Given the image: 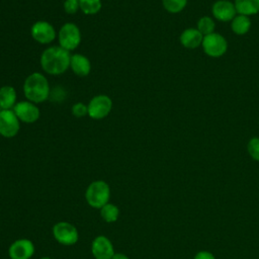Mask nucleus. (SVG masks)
<instances>
[{
	"instance_id": "nucleus-1",
	"label": "nucleus",
	"mask_w": 259,
	"mask_h": 259,
	"mask_svg": "<svg viewBox=\"0 0 259 259\" xmlns=\"http://www.w3.org/2000/svg\"><path fill=\"white\" fill-rule=\"evenodd\" d=\"M70 52L54 46L46 49L40 55L41 69L50 75H61L70 68Z\"/></svg>"
},
{
	"instance_id": "nucleus-2",
	"label": "nucleus",
	"mask_w": 259,
	"mask_h": 259,
	"mask_svg": "<svg viewBox=\"0 0 259 259\" xmlns=\"http://www.w3.org/2000/svg\"><path fill=\"white\" fill-rule=\"evenodd\" d=\"M23 93L28 101L35 104L48 100L51 95V88L48 79L39 72L31 73L24 80Z\"/></svg>"
},
{
	"instance_id": "nucleus-3",
	"label": "nucleus",
	"mask_w": 259,
	"mask_h": 259,
	"mask_svg": "<svg viewBox=\"0 0 259 259\" xmlns=\"http://www.w3.org/2000/svg\"><path fill=\"white\" fill-rule=\"evenodd\" d=\"M110 198V187L103 180H95L91 182L86 191L85 199L87 203L94 208H101Z\"/></svg>"
},
{
	"instance_id": "nucleus-4",
	"label": "nucleus",
	"mask_w": 259,
	"mask_h": 259,
	"mask_svg": "<svg viewBox=\"0 0 259 259\" xmlns=\"http://www.w3.org/2000/svg\"><path fill=\"white\" fill-rule=\"evenodd\" d=\"M59 46L68 52L77 49L81 42V31L79 27L72 22L62 25L58 33Z\"/></svg>"
},
{
	"instance_id": "nucleus-5",
	"label": "nucleus",
	"mask_w": 259,
	"mask_h": 259,
	"mask_svg": "<svg viewBox=\"0 0 259 259\" xmlns=\"http://www.w3.org/2000/svg\"><path fill=\"white\" fill-rule=\"evenodd\" d=\"M201 47L208 57L220 58L227 53L228 41L221 33L212 32L203 36Z\"/></svg>"
},
{
	"instance_id": "nucleus-6",
	"label": "nucleus",
	"mask_w": 259,
	"mask_h": 259,
	"mask_svg": "<svg viewBox=\"0 0 259 259\" xmlns=\"http://www.w3.org/2000/svg\"><path fill=\"white\" fill-rule=\"evenodd\" d=\"M88 116L92 119H103L105 118L112 109V100L105 94H99L90 99L87 104Z\"/></svg>"
},
{
	"instance_id": "nucleus-7",
	"label": "nucleus",
	"mask_w": 259,
	"mask_h": 259,
	"mask_svg": "<svg viewBox=\"0 0 259 259\" xmlns=\"http://www.w3.org/2000/svg\"><path fill=\"white\" fill-rule=\"evenodd\" d=\"M55 240L64 246H72L78 242L79 233L76 227L68 222H59L53 227Z\"/></svg>"
},
{
	"instance_id": "nucleus-8",
	"label": "nucleus",
	"mask_w": 259,
	"mask_h": 259,
	"mask_svg": "<svg viewBox=\"0 0 259 259\" xmlns=\"http://www.w3.org/2000/svg\"><path fill=\"white\" fill-rule=\"evenodd\" d=\"M20 130V120L12 109H0V136L10 139Z\"/></svg>"
},
{
	"instance_id": "nucleus-9",
	"label": "nucleus",
	"mask_w": 259,
	"mask_h": 259,
	"mask_svg": "<svg viewBox=\"0 0 259 259\" xmlns=\"http://www.w3.org/2000/svg\"><path fill=\"white\" fill-rule=\"evenodd\" d=\"M31 37L41 45L51 44L57 36L55 27L46 20H39L32 24L30 28Z\"/></svg>"
},
{
	"instance_id": "nucleus-10",
	"label": "nucleus",
	"mask_w": 259,
	"mask_h": 259,
	"mask_svg": "<svg viewBox=\"0 0 259 259\" xmlns=\"http://www.w3.org/2000/svg\"><path fill=\"white\" fill-rule=\"evenodd\" d=\"M12 110L14 111L18 119L25 123H33L40 116V111L37 105L28 100L17 102Z\"/></svg>"
},
{
	"instance_id": "nucleus-11",
	"label": "nucleus",
	"mask_w": 259,
	"mask_h": 259,
	"mask_svg": "<svg viewBox=\"0 0 259 259\" xmlns=\"http://www.w3.org/2000/svg\"><path fill=\"white\" fill-rule=\"evenodd\" d=\"M34 254V245L28 239L14 241L8 249L10 259H30Z\"/></svg>"
},
{
	"instance_id": "nucleus-12",
	"label": "nucleus",
	"mask_w": 259,
	"mask_h": 259,
	"mask_svg": "<svg viewBox=\"0 0 259 259\" xmlns=\"http://www.w3.org/2000/svg\"><path fill=\"white\" fill-rule=\"evenodd\" d=\"M91 252L95 259H111L115 253L111 241L103 235L97 236L92 241Z\"/></svg>"
},
{
	"instance_id": "nucleus-13",
	"label": "nucleus",
	"mask_w": 259,
	"mask_h": 259,
	"mask_svg": "<svg viewBox=\"0 0 259 259\" xmlns=\"http://www.w3.org/2000/svg\"><path fill=\"white\" fill-rule=\"evenodd\" d=\"M211 12L213 17L221 22L232 21L237 15L235 4L230 0H218L212 4Z\"/></svg>"
},
{
	"instance_id": "nucleus-14",
	"label": "nucleus",
	"mask_w": 259,
	"mask_h": 259,
	"mask_svg": "<svg viewBox=\"0 0 259 259\" xmlns=\"http://www.w3.org/2000/svg\"><path fill=\"white\" fill-rule=\"evenodd\" d=\"M70 69L75 75L79 77H86L91 72V62L82 54H74L71 55Z\"/></svg>"
},
{
	"instance_id": "nucleus-15",
	"label": "nucleus",
	"mask_w": 259,
	"mask_h": 259,
	"mask_svg": "<svg viewBox=\"0 0 259 259\" xmlns=\"http://www.w3.org/2000/svg\"><path fill=\"white\" fill-rule=\"evenodd\" d=\"M202 39H203V35L199 32L197 28H193V27H188L184 29L179 36L180 44L184 48L190 49V50L200 47L202 44Z\"/></svg>"
},
{
	"instance_id": "nucleus-16",
	"label": "nucleus",
	"mask_w": 259,
	"mask_h": 259,
	"mask_svg": "<svg viewBox=\"0 0 259 259\" xmlns=\"http://www.w3.org/2000/svg\"><path fill=\"white\" fill-rule=\"evenodd\" d=\"M17 103L16 90L10 85L0 88V109H13Z\"/></svg>"
},
{
	"instance_id": "nucleus-17",
	"label": "nucleus",
	"mask_w": 259,
	"mask_h": 259,
	"mask_svg": "<svg viewBox=\"0 0 259 259\" xmlns=\"http://www.w3.org/2000/svg\"><path fill=\"white\" fill-rule=\"evenodd\" d=\"M237 14L252 16L259 13V0H235Z\"/></svg>"
},
{
	"instance_id": "nucleus-18",
	"label": "nucleus",
	"mask_w": 259,
	"mask_h": 259,
	"mask_svg": "<svg viewBox=\"0 0 259 259\" xmlns=\"http://www.w3.org/2000/svg\"><path fill=\"white\" fill-rule=\"evenodd\" d=\"M232 31L237 35L246 34L251 28V20L249 16L237 14L231 21Z\"/></svg>"
},
{
	"instance_id": "nucleus-19",
	"label": "nucleus",
	"mask_w": 259,
	"mask_h": 259,
	"mask_svg": "<svg viewBox=\"0 0 259 259\" xmlns=\"http://www.w3.org/2000/svg\"><path fill=\"white\" fill-rule=\"evenodd\" d=\"M100 215L106 223H114L119 217L118 207L110 202H107L100 208Z\"/></svg>"
},
{
	"instance_id": "nucleus-20",
	"label": "nucleus",
	"mask_w": 259,
	"mask_h": 259,
	"mask_svg": "<svg viewBox=\"0 0 259 259\" xmlns=\"http://www.w3.org/2000/svg\"><path fill=\"white\" fill-rule=\"evenodd\" d=\"M80 10L86 15H93L97 14L101 7L102 2L101 0H79Z\"/></svg>"
},
{
	"instance_id": "nucleus-21",
	"label": "nucleus",
	"mask_w": 259,
	"mask_h": 259,
	"mask_svg": "<svg viewBox=\"0 0 259 259\" xmlns=\"http://www.w3.org/2000/svg\"><path fill=\"white\" fill-rule=\"evenodd\" d=\"M196 28L199 30V32L204 36L207 34H210L214 32L215 28V23L213 19L209 16H202L198 19L197 21V26Z\"/></svg>"
},
{
	"instance_id": "nucleus-22",
	"label": "nucleus",
	"mask_w": 259,
	"mask_h": 259,
	"mask_svg": "<svg viewBox=\"0 0 259 259\" xmlns=\"http://www.w3.org/2000/svg\"><path fill=\"white\" fill-rule=\"evenodd\" d=\"M164 9L172 14L181 12L187 5V0H162Z\"/></svg>"
},
{
	"instance_id": "nucleus-23",
	"label": "nucleus",
	"mask_w": 259,
	"mask_h": 259,
	"mask_svg": "<svg viewBox=\"0 0 259 259\" xmlns=\"http://www.w3.org/2000/svg\"><path fill=\"white\" fill-rule=\"evenodd\" d=\"M247 151L253 160L259 162V138L254 137L249 140L247 144Z\"/></svg>"
},
{
	"instance_id": "nucleus-24",
	"label": "nucleus",
	"mask_w": 259,
	"mask_h": 259,
	"mask_svg": "<svg viewBox=\"0 0 259 259\" xmlns=\"http://www.w3.org/2000/svg\"><path fill=\"white\" fill-rule=\"evenodd\" d=\"M72 114L75 117H83L85 115H88V107L85 103L83 102H76L73 104L72 108Z\"/></svg>"
},
{
	"instance_id": "nucleus-25",
	"label": "nucleus",
	"mask_w": 259,
	"mask_h": 259,
	"mask_svg": "<svg viewBox=\"0 0 259 259\" xmlns=\"http://www.w3.org/2000/svg\"><path fill=\"white\" fill-rule=\"evenodd\" d=\"M80 9L79 0H65L64 10L68 14H75Z\"/></svg>"
},
{
	"instance_id": "nucleus-26",
	"label": "nucleus",
	"mask_w": 259,
	"mask_h": 259,
	"mask_svg": "<svg viewBox=\"0 0 259 259\" xmlns=\"http://www.w3.org/2000/svg\"><path fill=\"white\" fill-rule=\"evenodd\" d=\"M193 259H215V257H214V255L212 253L203 250V251H198L194 255Z\"/></svg>"
},
{
	"instance_id": "nucleus-27",
	"label": "nucleus",
	"mask_w": 259,
	"mask_h": 259,
	"mask_svg": "<svg viewBox=\"0 0 259 259\" xmlns=\"http://www.w3.org/2000/svg\"><path fill=\"white\" fill-rule=\"evenodd\" d=\"M111 259H130V258L123 253H114Z\"/></svg>"
},
{
	"instance_id": "nucleus-28",
	"label": "nucleus",
	"mask_w": 259,
	"mask_h": 259,
	"mask_svg": "<svg viewBox=\"0 0 259 259\" xmlns=\"http://www.w3.org/2000/svg\"><path fill=\"white\" fill-rule=\"evenodd\" d=\"M39 259H51L50 257H47V256H45V257H41V258H39Z\"/></svg>"
}]
</instances>
